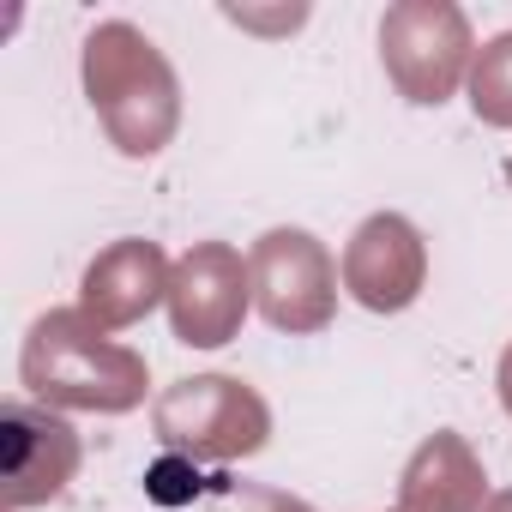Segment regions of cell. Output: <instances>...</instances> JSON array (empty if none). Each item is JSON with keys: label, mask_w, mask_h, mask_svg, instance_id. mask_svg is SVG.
Here are the masks:
<instances>
[{"label": "cell", "mask_w": 512, "mask_h": 512, "mask_svg": "<svg viewBox=\"0 0 512 512\" xmlns=\"http://www.w3.org/2000/svg\"><path fill=\"white\" fill-rule=\"evenodd\" d=\"M25 380L55 404H85V410H127L145 398L139 356L91 338L79 314L37 320L31 344H25Z\"/></svg>", "instance_id": "obj_1"}, {"label": "cell", "mask_w": 512, "mask_h": 512, "mask_svg": "<svg viewBox=\"0 0 512 512\" xmlns=\"http://www.w3.org/2000/svg\"><path fill=\"white\" fill-rule=\"evenodd\" d=\"M380 43H386V67L410 103H446V91L458 85V67H464L470 31H464L458 7H440V0L428 7L422 0V7L386 13Z\"/></svg>", "instance_id": "obj_2"}, {"label": "cell", "mask_w": 512, "mask_h": 512, "mask_svg": "<svg viewBox=\"0 0 512 512\" xmlns=\"http://www.w3.org/2000/svg\"><path fill=\"white\" fill-rule=\"evenodd\" d=\"M85 85H91V103L103 109L115 139H127V127H133L127 109H145V103L163 121H175V79L133 25H103L85 43Z\"/></svg>", "instance_id": "obj_3"}, {"label": "cell", "mask_w": 512, "mask_h": 512, "mask_svg": "<svg viewBox=\"0 0 512 512\" xmlns=\"http://www.w3.org/2000/svg\"><path fill=\"white\" fill-rule=\"evenodd\" d=\"M157 428L163 440L175 446H193V452H253V446H266V404L253 398L241 380H181L163 410H157Z\"/></svg>", "instance_id": "obj_4"}, {"label": "cell", "mask_w": 512, "mask_h": 512, "mask_svg": "<svg viewBox=\"0 0 512 512\" xmlns=\"http://www.w3.org/2000/svg\"><path fill=\"white\" fill-rule=\"evenodd\" d=\"M253 278H260V308L272 326L314 332L332 314V260L308 229H272L253 253Z\"/></svg>", "instance_id": "obj_5"}, {"label": "cell", "mask_w": 512, "mask_h": 512, "mask_svg": "<svg viewBox=\"0 0 512 512\" xmlns=\"http://www.w3.org/2000/svg\"><path fill=\"white\" fill-rule=\"evenodd\" d=\"M79 464V440L61 416L7 404L0 410V476H7V506H37L67 488Z\"/></svg>", "instance_id": "obj_6"}, {"label": "cell", "mask_w": 512, "mask_h": 512, "mask_svg": "<svg viewBox=\"0 0 512 512\" xmlns=\"http://www.w3.org/2000/svg\"><path fill=\"white\" fill-rule=\"evenodd\" d=\"M175 338L181 344H223L247 308V290H241V260L229 247H199L181 260L175 272Z\"/></svg>", "instance_id": "obj_7"}, {"label": "cell", "mask_w": 512, "mask_h": 512, "mask_svg": "<svg viewBox=\"0 0 512 512\" xmlns=\"http://www.w3.org/2000/svg\"><path fill=\"white\" fill-rule=\"evenodd\" d=\"M344 278L368 308H404L422 284V241L404 217H368L344 253Z\"/></svg>", "instance_id": "obj_8"}, {"label": "cell", "mask_w": 512, "mask_h": 512, "mask_svg": "<svg viewBox=\"0 0 512 512\" xmlns=\"http://www.w3.org/2000/svg\"><path fill=\"white\" fill-rule=\"evenodd\" d=\"M163 296V253L151 241H121L85 272V308L109 326L139 320Z\"/></svg>", "instance_id": "obj_9"}, {"label": "cell", "mask_w": 512, "mask_h": 512, "mask_svg": "<svg viewBox=\"0 0 512 512\" xmlns=\"http://www.w3.org/2000/svg\"><path fill=\"white\" fill-rule=\"evenodd\" d=\"M470 103H476V115H482V121L512 127V31H506V37H494V43L482 49L476 79H470Z\"/></svg>", "instance_id": "obj_10"}, {"label": "cell", "mask_w": 512, "mask_h": 512, "mask_svg": "<svg viewBox=\"0 0 512 512\" xmlns=\"http://www.w3.org/2000/svg\"><path fill=\"white\" fill-rule=\"evenodd\" d=\"M266 506H272V512H308L302 500H284V494H266Z\"/></svg>", "instance_id": "obj_11"}, {"label": "cell", "mask_w": 512, "mask_h": 512, "mask_svg": "<svg viewBox=\"0 0 512 512\" xmlns=\"http://www.w3.org/2000/svg\"><path fill=\"white\" fill-rule=\"evenodd\" d=\"M500 386H506V404H512V356H506V368H500Z\"/></svg>", "instance_id": "obj_12"}, {"label": "cell", "mask_w": 512, "mask_h": 512, "mask_svg": "<svg viewBox=\"0 0 512 512\" xmlns=\"http://www.w3.org/2000/svg\"><path fill=\"white\" fill-rule=\"evenodd\" d=\"M488 512H512V494H500V500H494V506H488Z\"/></svg>", "instance_id": "obj_13"}]
</instances>
